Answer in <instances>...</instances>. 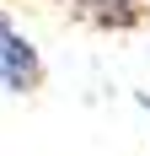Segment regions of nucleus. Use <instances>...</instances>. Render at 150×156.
<instances>
[{
  "label": "nucleus",
  "instance_id": "nucleus-1",
  "mask_svg": "<svg viewBox=\"0 0 150 156\" xmlns=\"http://www.w3.org/2000/svg\"><path fill=\"white\" fill-rule=\"evenodd\" d=\"M43 86V59L38 48L16 32V22L0 11V92L5 97H32Z\"/></svg>",
  "mask_w": 150,
  "mask_h": 156
},
{
  "label": "nucleus",
  "instance_id": "nucleus-2",
  "mask_svg": "<svg viewBox=\"0 0 150 156\" xmlns=\"http://www.w3.org/2000/svg\"><path fill=\"white\" fill-rule=\"evenodd\" d=\"M64 5H80V0H64Z\"/></svg>",
  "mask_w": 150,
  "mask_h": 156
}]
</instances>
